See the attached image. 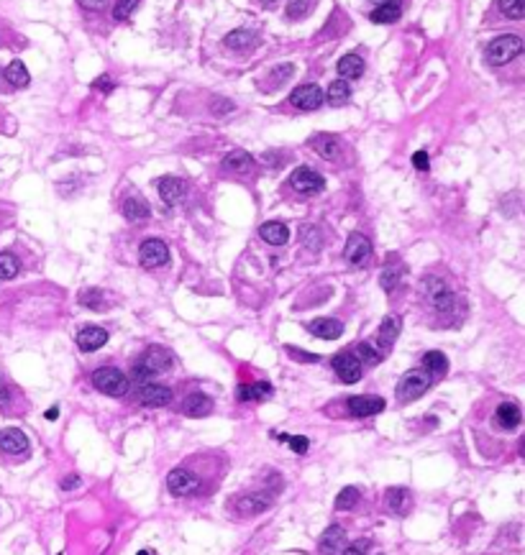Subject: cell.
<instances>
[{"instance_id": "1", "label": "cell", "mask_w": 525, "mask_h": 555, "mask_svg": "<svg viewBox=\"0 0 525 555\" xmlns=\"http://www.w3.org/2000/svg\"><path fill=\"white\" fill-rule=\"evenodd\" d=\"M174 366V356L169 348H162V346H149L146 351L141 353V358L136 361L134 371H136V379H141V384L146 381L149 377H157V374H167V371Z\"/></svg>"}, {"instance_id": "2", "label": "cell", "mask_w": 525, "mask_h": 555, "mask_svg": "<svg viewBox=\"0 0 525 555\" xmlns=\"http://www.w3.org/2000/svg\"><path fill=\"white\" fill-rule=\"evenodd\" d=\"M520 54H523V38L515 36V34H505V36H497L489 41L487 49H484V59L495 67H503L507 62L518 59Z\"/></svg>"}, {"instance_id": "3", "label": "cell", "mask_w": 525, "mask_h": 555, "mask_svg": "<svg viewBox=\"0 0 525 555\" xmlns=\"http://www.w3.org/2000/svg\"><path fill=\"white\" fill-rule=\"evenodd\" d=\"M420 287H423V295H426L428 304L435 312H451L456 307V295L451 292V287L441 276H426Z\"/></svg>"}, {"instance_id": "4", "label": "cell", "mask_w": 525, "mask_h": 555, "mask_svg": "<svg viewBox=\"0 0 525 555\" xmlns=\"http://www.w3.org/2000/svg\"><path fill=\"white\" fill-rule=\"evenodd\" d=\"M430 374L426 369H413L407 371L405 377L400 379L398 384V402L400 405H410V402L420 400L423 394L428 392V386H430Z\"/></svg>"}, {"instance_id": "5", "label": "cell", "mask_w": 525, "mask_h": 555, "mask_svg": "<svg viewBox=\"0 0 525 555\" xmlns=\"http://www.w3.org/2000/svg\"><path fill=\"white\" fill-rule=\"evenodd\" d=\"M92 384L98 392L108 394V397H123L128 392V377L115 366H100L92 374Z\"/></svg>"}, {"instance_id": "6", "label": "cell", "mask_w": 525, "mask_h": 555, "mask_svg": "<svg viewBox=\"0 0 525 555\" xmlns=\"http://www.w3.org/2000/svg\"><path fill=\"white\" fill-rule=\"evenodd\" d=\"M139 261H141V267L146 269H159V267H167L169 264V248H167L164 241H159V238H146L139 248Z\"/></svg>"}, {"instance_id": "7", "label": "cell", "mask_w": 525, "mask_h": 555, "mask_svg": "<svg viewBox=\"0 0 525 555\" xmlns=\"http://www.w3.org/2000/svg\"><path fill=\"white\" fill-rule=\"evenodd\" d=\"M136 402L144 407H164L172 402V389L164 384H154V381H144L136 389Z\"/></svg>"}, {"instance_id": "8", "label": "cell", "mask_w": 525, "mask_h": 555, "mask_svg": "<svg viewBox=\"0 0 525 555\" xmlns=\"http://www.w3.org/2000/svg\"><path fill=\"white\" fill-rule=\"evenodd\" d=\"M167 489L174 496H190L200 489V479L192 471H188V468H172L169 476H167Z\"/></svg>"}, {"instance_id": "9", "label": "cell", "mask_w": 525, "mask_h": 555, "mask_svg": "<svg viewBox=\"0 0 525 555\" xmlns=\"http://www.w3.org/2000/svg\"><path fill=\"white\" fill-rule=\"evenodd\" d=\"M346 261L351 267H364L372 259V241H369L364 233H351L349 241H346Z\"/></svg>"}, {"instance_id": "10", "label": "cell", "mask_w": 525, "mask_h": 555, "mask_svg": "<svg viewBox=\"0 0 525 555\" xmlns=\"http://www.w3.org/2000/svg\"><path fill=\"white\" fill-rule=\"evenodd\" d=\"M290 187L300 195H318L323 190V177L318 174V171L310 169V167H300V169L293 171Z\"/></svg>"}, {"instance_id": "11", "label": "cell", "mask_w": 525, "mask_h": 555, "mask_svg": "<svg viewBox=\"0 0 525 555\" xmlns=\"http://www.w3.org/2000/svg\"><path fill=\"white\" fill-rule=\"evenodd\" d=\"M333 371H336V377L344 384H356L361 379V374H364V366L356 361L354 353H338L333 356Z\"/></svg>"}, {"instance_id": "12", "label": "cell", "mask_w": 525, "mask_h": 555, "mask_svg": "<svg viewBox=\"0 0 525 555\" xmlns=\"http://www.w3.org/2000/svg\"><path fill=\"white\" fill-rule=\"evenodd\" d=\"M290 103L295 108H300V111H315V108H321L323 105V90L313 82L308 85H300L298 90H293V95H290Z\"/></svg>"}, {"instance_id": "13", "label": "cell", "mask_w": 525, "mask_h": 555, "mask_svg": "<svg viewBox=\"0 0 525 555\" xmlns=\"http://www.w3.org/2000/svg\"><path fill=\"white\" fill-rule=\"evenodd\" d=\"M108 343V330L100 325H85L83 330H77V346L85 353H92Z\"/></svg>"}, {"instance_id": "14", "label": "cell", "mask_w": 525, "mask_h": 555, "mask_svg": "<svg viewBox=\"0 0 525 555\" xmlns=\"http://www.w3.org/2000/svg\"><path fill=\"white\" fill-rule=\"evenodd\" d=\"M157 190L162 195V200L167 205H180L185 200V195H188V185L177 177H162L157 179Z\"/></svg>"}, {"instance_id": "15", "label": "cell", "mask_w": 525, "mask_h": 555, "mask_svg": "<svg viewBox=\"0 0 525 555\" xmlns=\"http://www.w3.org/2000/svg\"><path fill=\"white\" fill-rule=\"evenodd\" d=\"M349 412H351L354 417L379 415V412H384V400L382 397H369V394H364V397H351V400H349Z\"/></svg>"}, {"instance_id": "16", "label": "cell", "mask_w": 525, "mask_h": 555, "mask_svg": "<svg viewBox=\"0 0 525 555\" xmlns=\"http://www.w3.org/2000/svg\"><path fill=\"white\" fill-rule=\"evenodd\" d=\"M0 451L10 453V456H18V453L29 451V437L23 435L18 428H6L0 430Z\"/></svg>"}, {"instance_id": "17", "label": "cell", "mask_w": 525, "mask_h": 555, "mask_svg": "<svg viewBox=\"0 0 525 555\" xmlns=\"http://www.w3.org/2000/svg\"><path fill=\"white\" fill-rule=\"evenodd\" d=\"M346 548V533L344 527L330 525L321 538V555H341Z\"/></svg>"}, {"instance_id": "18", "label": "cell", "mask_w": 525, "mask_h": 555, "mask_svg": "<svg viewBox=\"0 0 525 555\" xmlns=\"http://www.w3.org/2000/svg\"><path fill=\"white\" fill-rule=\"evenodd\" d=\"M270 504H272V496L254 491V494H244V496H239V499H233V510H239L241 514H259V512H264Z\"/></svg>"}, {"instance_id": "19", "label": "cell", "mask_w": 525, "mask_h": 555, "mask_svg": "<svg viewBox=\"0 0 525 555\" xmlns=\"http://www.w3.org/2000/svg\"><path fill=\"white\" fill-rule=\"evenodd\" d=\"M182 412L188 417H205L213 412V400L203 392H192L182 402Z\"/></svg>"}, {"instance_id": "20", "label": "cell", "mask_w": 525, "mask_h": 555, "mask_svg": "<svg viewBox=\"0 0 525 555\" xmlns=\"http://www.w3.org/2000/svg\"><path fill=\"white\" fill-rule=\"evenodd\" d=\"M308 330L315 335V338H323V341H336V338H341V333H344V325H341L338 320H333V318H321V320H313Z\"/></svg>"}, {"instance_id": "21", "label": "cell", "mask_w": 525, "mask_h": 555, "mask_svg": "<svg viewBox=\"0 0 525 555\" xmlns=\"http://www.w3.org/2000/svg\"><path fill=\"white\" fill-rule=\"evenodd\" d=\"M495 422L503 430H515L523 422V412H520V407L515 402H503L495 412Z\"/></svg>"}, {"instance_id": "22", "label": "cell", "mask_w": 525, "mask_h": 555, "mask_svg": "<svg viewBox=\"0 0 525 555\" xmlns=\"http://www.w3.org/2000/svg\"><path fill=\"white\" fill-rule=\"evenodd\" d=\"M310 146H313L315 154L323 156L326 162H333V159H338V154H341V143H338L336 136H330V134L315 136V139L310 141Z\"/></svg>"}, {"instance_id": "23", "label": "cell", "mask_w": 525, "mask_h": 555, "mask_svg": "<svg viewBox=\"0 0 525 555\" xmlns=\"http://www.w3.org/2000/svg\"><path fill=\"white\" fill-rule=\"evenodd\" d=\"M400 328H402V323H400V318H395V315H390V318L382 320V325H379V338H377V343H379V351H382V356L387 353V351H390L392 343L398 341Z\"/></svg>"}, {"instance_id": "24", "label": "cell", "mask_w": 525, "mask_h": 555, "mask_svg": "<svg viewBox=\"0 0 525 555\" xmlns=\"http://www.w3.org/2000/svg\"><path fill=\"white\" fill-rule=\"evenodd\" d=\"M223 44L231 49V52H248L251 46L256 44V34L248 29H236L231 34H225Z\"/></svg>"}, {"instance_id": "25", "label": "cell", "mask_w": 525, "mask_h": 555, "mask_svg": "<svg viewBox=\"0 0 525 555\" xmlns=\"http://www.w3.org/2000/svg\"><path fill=\"white\" fill-rule=\"evenodd\" d=\"M338 74H341V80L349 82V80H359L361 74H364V59L361 57H356V54H346V57H341L336 64Z\"/></svg>"}, {"instance_id": "26", "label": "cell", "mask_w": 525, "mask_h": 555, "mask_svg": "<svg viewBox=\"0 0 525 555\" xmlns=\"http://www.w3.org/2000/svg\"><path fill=\"white\" fill-rule=\"evenodd\" d=\"M254 167V159L248 151H241V148H233L231 154H225L223 159V169L225 171H233V174H244Z\"/></svg>"}, {"instance_id": "27", "label": "cell", "mask_w": 525, "mask_h": 555, "mask_svg": "<svg viewBox=\"0 0 525 555\" xmlns=\"http://www.w3.org/2000/svg\"><path fill=\"white\" fill-rule=\"evenodd\" d=\"M120 210H123V218L131 223H144L151 215L149 202L144 200V197H128Z\"/></svg>"}, {"instance_id": "28", "label": "cell", "mask_w": 525, "mask_h": 555, "mask_svg": "<svg viewBox=\"0 0 525 555\" xmlns=\"http://www.w3.org/2000/svg\"><path fill=\"white\" fill-rule=\"evenodd\" d=\"M259 236L272 246H285L287 238H290V230H287L285 223L272 220V223H264L262 228H259Z\"/></svg>"}, {"instance_id": "29", "label": "cell", "mask_w": 525, "mask_h": 555, "mask_svg": "<svg viewBox=\"0 0 525 555\" xmlns=\"http://www.w3.org/2000/svg\"><path fill=\"white\" fill-rule=\"evenodd\" d=\"M239 402H259L272 397V384L267 381H256V384H241L239 392H236Z\"/></svg>"}, {"instance_id": "30", "label": "cell", "mask_w": 525, "mask_h": 555, "mask_svg": "<svg viewBox=\"0 0 525 555\" xmlns=\"http://www.w3.org/2000/svg\"><path fill=\"white\" fill-rule=\"evenodd\" d=\"M410 507H413L410 491H405V489H390V491H387V510H390L392 514H405Z\"/></svg>"}, {"instance_id": "31", "label": "cell", "mask_w": 525, "mask_h": 555, "mask_svg": "<svg viewBox=\"0 0 525 555\" xmlns=\"http://www.w3.org/2000/svg\"><path fill=\"white\" fill-rule=\"evenodd\" d=\"M3 77H6V80L13 85V87H26V85L31 82L29 69H26V64H23V62H18V59L8 64L6 72H3Z\"/></svg>"}, {"instance_id": "32", "label": "cell", "mask_w": 525, "mask_h": 555, "mask_svg": "<svg viewBox=\"0 0 525 555\" xmlns=\"http://www.w3.org/2000/svg\"><path fill=\"white\" fill-rule=\"evenodd\" d=\"M354 356H356V361L361 366H377V363L382 361V351L374 348L372 343H359V346L354 348Z\"/></svg>"}, {"instance_id": "33", "label": "cell", "mask_w": 525, "mask_h": 555, "mask_svg": "<svg viewBox=\"0 0 525 555\" xmlns=\"http://www.w3.org/2000/svg\"><path fill=\"white\" fill-rule=\"evenodd\" d=\"M423 366H426L428 374H446L449 371V358L441 351H428L423 356Z\"/></svg>"}, {"instance_id": "34", "label": "cell", "mask_w": 525, "mask_h": 555, "mask_svg": "<svg viewBox=\"0 0 525 555\" xmlns=\"http://www.w3.org/2000/svg\"><path fill=\"white\" fill-rule=\"evenodd\" d=\"M21 272V261L15 259V253L3 251L0 253V279H15V274Z\"/></svg>"}, {"instance_id": "35", "label": "cell", "mask_w": 525, "mask_h": 555, "mask_svg": "<svg viewBox=\"0 0 525 555\" xmlns=\"http://www.w3.org/2000/svg\"><path fill=\"white\" fill-rule=\"evenodd\" d=\"M328 103L330 105H344L349 97H351V87L346 85L344 80H336V82H330V87H328Z\"/></svg>"}, {"instance_id": "36", "label": "cell", "mask_w": 525, "mask_h": 555, "mask_svg": "<svg viewBox=\"0 0 525 555\" xmlns=\"http://www.w3.org/2000/svg\"><path fill=\"white\" fill-rule=\"evenodd\" d=\"M400 279H402V267L400 264H390V267H384L382 276H379V284H382L384 292H392L400 284Z\"/></svg>"}, {"instance_id": "37", "label": "cell", "mask_w": 525, "mask_h": 555, "mask_svg": "<svg viewBox=\"0 0 525 555\" xmlns=\"http://www.w3.org/2000/svg\"><path fill=\"white\" fill-rule=\"evenodd\" d=\"M356 504H359V489H356V486H346V489H341V491H338L336 510L349 512V510H354Z\"/></svg>"}, {"instance_id": "38", "label": "cell", "mask_w": 525, "mask_h": 555, "mask_svg": "<svg viewBox=\"0 0 525 555\" xmlns=\"http://www.w3.org/2000/svg\"><path fill=\"white\" fill-rule=\"evenodd\" d=\"M369 18L374 23H395L400 18V6H377Z\"/></svg>"}, {"instance_id": "39", "label": "cell", "mask_w": 525, "mask_h": 555, "mask_svg": "<svg viewBox=\"0 0 525 555\" xmlns=\"http://www.w3.org/2000/svg\"><path fill=\"white\" fill-rule=\"evenodd\" d=\"M497 6L507 18H525V0H497Z\"/></svg>"}, {"instance_id": "40", "label": "cell", "mask_w": 525, "mask_h": 555, "mask_svg": "<svg viewBox=\"0 0 525 555\" xmlns=\"http://www.w3.org/2000/svg\"><path fill=\"white\" fill-rule=\"evenodd\" d=\"M136 6H139V0H118L115 8H113V18L115 21H128L131 13L136 10Z\"/></svg>"}, {"instance_id": "41", "label": "cell", "mask_w": 525, "mask_h": 555, "mask_svg": "<svg viewBox=\"0 0 525 555\" xmlns=\"http://www.w3.org/2000/svg\"><path fill=\"white\" fill-rule=\"evenodd\" d=\"M103 292L100 289H85L83 295H80V304H85V307H90V310H100L103 307Z\"/></svg>"}, {"instance_id": "42", "label": "cell", "mask_w": 525, "mask_h": 555, "mask_svg": "<svg viewBox=\"0 0 525 555\" xmlns=\"http://www.w3.org/2000/svg\"><path fill=\"white\" fill-rule=\"evenodd\" d=\"M310 8H313V0H290V3H287V15L298 21V18L310 13Z\"/></svg>"}, {"instance_id": "43", "label": "cell", "mask_w": 525, "mask_h": 555, "mask_svg": "<svg viewBox=\"0 0 525 555\" xmlns=\"http://www.w3.org/2000/svg\"><path fill=\"white\" fill-rule=\"evenodd\" d=\"M210 111L216 113V115H225V113H233L236 111V105L231 103V100H225V97H216L213 100V108Z\"/></svg>"}, {"instance_id": "44", "label": "cell", "mask_w": 525, "mask_h": 555, "mask_svg": "<svg viewBox=\"0 0 525 555\" xmlns=\"http://www.w3.org/2000/svg\"><path fill=\"white\" fill-rule=\"evenodd\" d=\"M287 353L293 356L295 361H302V363H318L321 358L315 353H305V351H300V348H293V346H287Z\"/></svg>"}, {"instance_id": "45", "label": "cell", "mask_w": 525, "mask_h": 555, "mask_svg": "<svg viewBox=\"0 0 525 555\" xmlns=\"http://www.w3.org/2000/svg\"><path fill=\"white\" fill-rule=\"evenodd\" d=\"M287 443H290V448H293V453H298V456H302V453L308 451V437L302 435H290L287 437Z\"/></svg>"}, {"instance_id": "46", "label": "cell", "mask_w": 525, "mask_h": 555, "mask_svg": "<svg viewBox=\"0 0 525 555\" xmlns=\"http://www.w3.org/2000/svg\"><path fill=\"white\" fill-rule=\"evenodd\" d=\"M369 545H372L369 540H356V542H351L349 548H344V555H367Z\"/></svg>"}, {"instance_id": "47", "label": "cell", "mask_w": 525, "mask_h": 555, "mask_svg": "<svg viewBox=\"0 0 525 555\" xmlns=\"http://www.w3.org/2000/svg\"><path fill=\"white\" fill-rule=\"evenodd\" d=\"M413 167L418 171H428V167H430V156H428L426 151H415V154H413Z\"/></svg>"}, {"instance_id": "48", "label": "cell", "mask_w": 525, "mask_h": 555, "mask_svg": "<svg viewBox=\"0 0 525 555\" xmlns=\"http://www.w3.org/2000/svg\"><path fill=\"white\" fill-rule=\"evenodd\" d=\"M92 87L100 90V92H111V90H113V80L108 77V74H103V77H98V80L92 82Z\"/></svg>"}, {"instance_id": "49", "label": "cell", "mask_w": 525, "mask_h": 555, "mask_svg": "<svg viewBox=\"0 0 525 555\" xmlns=\"http://www.w3.org/2000/svg\"><path fill=\"white\" fill-rule=\"evenodd\" d=\"M295 67L293 64H285V67H277L274 69V80H287V77H293Z\"/></svg>"}, {"instance_id": "50", "label": "cell", "mask_w": 525, "mask_h": 555, "mask_svg": "<svg viewBox=\"0 0 525 555\" xmlns=\"http://www.w3.org/2000/svg\"><path fill=\"white\" fill-rule=\"evenodd\" d=\"M105 3H108V0H80V6L88 8V10H100Z\"/></svg>"}, {"instance_id": "51", "label": "cell", "mask_w": 525, "mask_h": 555, "mask_svg": "<svg viewBox=\"0 0 525 555\" xmlns=\"http://www.w3.org/2000/svg\"><path fill=\"white\" fill-rule=\"evenodd\" d=\"M77 484H80V479H77V474L67 476V479H62V489H64V491H69V489H75Z\"/></svg>"}, {"instance_id": "52", "label": "cell", "mask_w": 525, "mask_h": 555, "mask_svg": "<svg viewBox=\"0 0 525 555\" xmlns=\"http://www.w3.org/2000/svg\"><path fill=\"white\" fill-rule=\"evenodd\" d=\"M59 417V407H49L46 409V420H57Z\"/></svg>"}, {"instance_id": "53", "label": "cell", "mask_w": 525, "mask_h": 555, "mask_svg": "<svg viewBox=\"0 0 525 555\" xmlns=\"http://www.w3.org/2000/svg\"><path fill=\"white\" fill-rule=\"evenodd\" d=\"M377 6H400V0H377Z\"/></svg>"}, {"instance_id": "54", "label": "cell", "mask_w": 525, "mask_h": 555, "mask_svg": "<svg viewBox=\"0 0 525 555\" xmlns=\"http://www.w3.org/2000/svg\"><path fill=\"white\" fill-rule=\"evenodd\" d=\"M518 451H520V456H523V458H525V435H523V437H520V445H518Z\"/></svg>"}, {"instance_id": "55", "label": "cell", "mask_w": 525, "mask_h": 555, "mask_svg": "<svg viewBox=\"0 0 525 555\" xmlns=\"http://www.w3.org/2000/svg\"><path fill=\"white\" fill-rule=\"evenodd\" d=\"M139 555H154V553H151V550H141Z\"/></svg>"}, {"instance_id": "56", "label": "cell", "mask_w": 525, "mask_h": 555, "mask_svg": "<svg viewBox=\"0 0 525 555\" xmlns=\"http://www.w3.org/2000/svg\"><path fill=\"white\" fill-rule=\"evenodd\" d=\"M262 3H267V6H270V3H274V0H262Z\"/></svg>"}, {"instance_id": "57", "label": "cell", "mask_w": 525, "mask_h": 555, "mask_svg": "<svg viewBox=\"0 0 525 555\" xmlns=\"http://www.w3.org/2000/svg\"><path fill=\"white\" fill-rule=\"evenodd\" d=\"M0 77H3V72H0Z\"/></svg>"}]
</instances>
